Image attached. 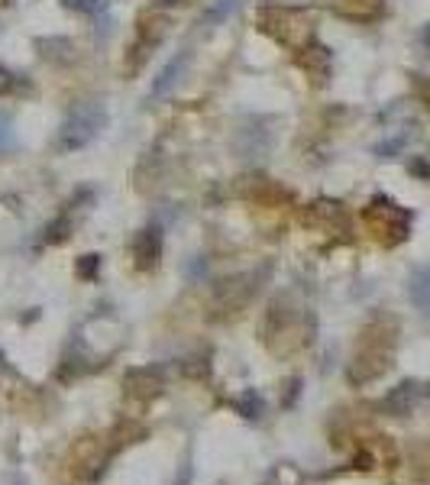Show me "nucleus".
<instances>
[{"label": "nucleus", "mask_w": 430, "mask_h": 485, "mask_svg": "<svg viewBox=\"0 0 430 485\" xmlns=\"http://www.w3.org/2000/svg\"><path fill=\"white\" fill-rule=\"evenodd\" d=\"M133 259L136 269H156L162 259V230L158 227H146L133 242Z\"/></svg>", "instance_id": "nucleus-6"}, {"label": "nucleus", "mask_w": 430, "mask_h": 485, "mask_svg": "<svg viewBox=\"0 0 430 485\" xmlns=\"http://www.w3.org/2000/svg\"><path fill=\"white\" fill-rule=\"evenodd\" d=\"M298 65L314 81H324L327 74H330V49H324V45H317V43H307L305 49H298Z\"/></svg>", "instance_id": "nucleus-7"}, {"label": "nucleus", "mask_w": 430, "mask_h": 485, "mask_svg": "<svg viewBox=\"0 0 430 485\" xmlns=\"http://www.w3.org/2000/svg\"><path fill=\"white\" fill-rule=\"evenodd\" d=\"M42 59H49L55 65H65V62H74V45L68 39H39L36 43Z\"/></svg>", "instance_id": "nucleus-9"}, {"label": "nucleus", "mask_w": 430, "mask_h": 485, "mask_svg": "<svg viewBox=\"0 0 430 485\" xmlns=\"http://www.w3.org/2000/svg\"><path fill=\"white\" fill-rule=\"evenodd\" d=\"M62 7H68V10H74V13L94 17V13H101L107 7V0H62Z\"/></svg>", "instance_id": "nucleus-10"}, {"label": "nucleus", "mask_w": 430, "mask_h": 485, "mask_svg": "<svg viewBox=\"0 0 430 485\" xmlns=\"http://www.w3.org/2000/svg\"><path fill=\"white\" fill-rule=\"evenodd\" d=\"M243 3H246V0H214L207 10L201 13V30L210 32V30H217V26H223L233 13L240 10Z\"/></svg>", "instance_id": "nucleus-8"}, {"label": "nucleus", "mask_w": 430, "mask_h": 485, "mask_svg": "<svg viewBox=\"0 0 430 485\" xmlns=\"http://www.w3.org/2000/svg\"><path fill=\"white\" fill-rule=\"evenodd\" d=\"M233 149L240 158H263L269 149H272V133L265 130L263 120H249L236 130V139H233Z\"/></svg>", "instance_id": "nucleus-4"}, {"label": "nucleus", "mask_w": 430, "mask_h": 485, "mask_svg": "<svg viewBox=\"0 0 430 485\" xmlns=\"http://www.w3.org/2000/svg\"><path fill=\"white\" fill-rule=\"evenodd\" d=\"M411 172H414L418 178H427V165H424V158H418V162L411 165Z\"/></svg>", "instance_id": "nucleus-15"}, {"label": "nucleus", "mask_w": 430, "mask_h": 485, "mask_svg": "<svg viewBox=\"0 0 430 485\" xmlns=\"http://www.w3.org/2000/svg\"><path fill=\"white\" fill-rule=\"evenodd\" d=\"M424 288H427V272H418V275H414V298H418V307H427Z\"/></svg>", "instance_id": "nucleus-14"}, {"label": "nucleus", "mask_w": 430, "mask_h": 485, "mask_svg": "<svg viewBox=\"0 0 430 485\" xmlns=\"http://www.w3.org/2000/svg\"><path fill=\"white\" fill-rule=\"evenodd\" d=\"M17 85H20V74H13L10 68H3V65H0V97L10 94V91H17Z\"/></svg>", "instance_id": "nucleus-11"}, {"label": "nucleus", "mask_w": 430, "mask_h": 485, "mask_svg": "<svg viewBox=\"0 0 430 485\" xmlns=\"http://www.w3.org/2000/svg\"><path fill=\"white\" fill-rule=\"evenodd\" d=\"M97 269H101V256H81V262H78V275L81 278L97 275Z\"/></svg>", "instance_id": "nucleus-12"}, {"label": "nucleus", "mask_w": 430, "mask_h": 485, "mask_svg": "<svg viewBox=\"0 0 430 485\" xmlns=\"http://www.w3.org/2000/svg\"><path fill=\"white\" fill-rule=\"evenodd\" d=\"M259 26H263V32L272 36L275 43L291 45V49H305L314 39V20L301 7L265 3L263 10H259Z\"/></svg>", "instance_id": "nucleus-2"}, {"label": "nucleus", "mask_w": 430, "mask_h": 485, "mask_svg": "<svg viewBox=\"0 0 430 485\" xmlns=\"http://www.w3.org/2000/svg\"><path fill=\"white\" fill-rule=\"evenodd\" d=\"M104 127H107V107L101 101H78L62 116V127H59V136H55V149L59 152H78L88 143H94Z\"/></svg>", "instance_id": "nucleus-1"}, {"label": "nucleus", "mask_w": 430, "mask_h": 485, "mask_svg": "<svg viewBox=\"0 0 430 485\" xmlns=\"http://www.w3.org/2000/svg\"><path fill=\"white\" fill-rule=\"evenodd\" d=\"M13 146V130H10V120L0 114V152H7Z\"/></svg>", "instance_id": "nucleus-13"}, {"label": "nucleus", "mask_w": 430, "mask_h": 485, "mask_svg": "<svg viewBox=\"0 0 430 485\" xmlns=\"http://www.w3.org/2000/svg\"><path fill=\"white\" fill-rule=\"evenodd\" d=\"M366 223L376 230V236H382V240L389 242V246H395V242H401L405 236H408V227H411V214L405 211V207H398L391 198H372L366 204Z\"/></svg>", "instance_id": "nucleus-3"}, {"label": "nucleus", "mask_w": 430, "mask_h": 485, "mask_svg": "<svg viewBox=\"0 0 430 485\" xmlns=\"http://www.w3.org/2000/svg\"><path fill=\"white\" fill-rule=\"evenodd\" d=\"M188 62H191V52H188V49H181V52L172 55V62H168L165 68L156 74V81H152V91H149V97H152V101H158V97L172 94V91L178 87V81H181V74H185V68H188Z\"/></svg>", "instance_id": "nucleus-5"}]
</instances>
